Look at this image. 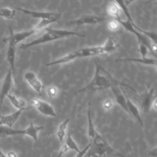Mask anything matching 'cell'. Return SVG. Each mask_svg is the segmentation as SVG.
Returning a JSON list of instances; mask_svg holds the SVG:
<instances>
[{
	"instance_id": "6da1fadb",
	"label": "cell",
	"mask_w": 157,
	"mask_h": 157,
	"mask_svg": "<svg viewBox=\"0 0 157 157\" xmlns=\"http://www.w3.org/2000/svg\"><path fill=\"white\" fill-rule=\"evenodd\" d=\"M117 47L118 44L115 39L112 37H109L104 44L101 45L87 47L77 49L61 58L47 63L46 66H51L56 64H65L76 59L109 54L114 52Z\"/></svg>"
},
{
	"instance_id": "7a4b0ae2",
	"label": "cell",
	"mask_w": 157,
	"mask_h": 157,
	"mask_svg": "<svg viewBox=\"0 0 157 157\" xmlns=\"http://www.w3.org/2000/svg\"><path fill=\"white\" fill-rule=\"evenodd\" d=\"M95 72L91 80L84 87L77 91V93L86 91H94L105 90L115 86H122L129 88L137 93V91L128 84L122 83L113 78L105 69L95 61Z\"/></svg>"
},
{
	"instance_id": "3957f363",
	"label": "cell",
	"mask_w": 157,
	"mask_h": 157,
	"mask_svg": "<svg viewBox=\"0 0 157 157\" xmlns=\"http://www.w3.org/2000/svg\"><path fill=\"white\" fill-rule=\"evenodd\" d=\"M45 33L39 37L26 44H23L20 45L21 49H27L28 48L36 46L37 45L45 44L58 39H61L71 36H78L85 37V35L80 34L78 33L61 29H53L50 27H46L44 28Z\"/></svg>"
},
{
	"instance_id": "277c9868",
	"label": "cell",
	"mask_w": 157,
	"mask_h": 157,
	"mask_svg": "<svg viewBox=\"0 0 157 157\" xmlns=\"http://www.w3.org/2000/svg\"><path fill=\"white\" fill-rule=\"evenodd\" d=\"M91 143V147L84 157L86 156H90V157H107L109 156L126 157L119 151L114 150L97 131Z\"/></svg>"
},
{
	"instance_id": "5b68a950",
	"label": "cell",
	"mask_w": 157,
	"mask_h": 157,
	"mask_svg": "<svg viewBox=\"0 0 157 157\" xmlns=\"http://www.w3.org/2000/svg\"><path fill=\"white\" fill-rule=\"evenodd\" d=\"M44 129L42 126H37L31 123L25 129H17L9 128L5 126H0V138H4L10 136L15 135H26L31 137L35 141L38 139L39 132Z\"/></svg>"
},
{
	"instance_id": "8992f818",
	"label": "cell",
	"mask_w": 157,
	"mask_h": 157,
	"mask_svg": "<svg viewBox=\"0 0 157 157\" xmlns=\"http://www.w3.org/2000/svg\"><path fill=\"white\" fill-rule=\"evenodd\" d=\"M58 18H50V19H43L40 20L38 24H37L35 26L32 28L30 29L20 31L18 33H13V31L11 28L9 26V31L10 35L12 36L13 43L17 45L18 43L27 39L29 36H32L34 34H36L40 31H41L43 28H46L48 25L58 21Z\"/></svg>"
},
{
	"instance_id": "52a82bcc",
	"label": "cell",
	"mask_w": 157,
	"mask_h": 157,
	"mask_svg": "<svg viewBox=\"0 0 157 157\" xmlns=\"http://www.w3.org/2000/svg\"><path fill=\"white\" fill-rule=\"evenodd\" d=\"M30 104L42 115L56 117V113L54 107L48 102L39 99H34L31 101Z\"/></svg>"
},
{
	"instance_id": "ba28073f",
	"label": "cell",
	"mask_w": 157,
	"mask_h": 157,
	"mask_svg": "<svg viewBox=\"0 0 157 157\" xmlns=\"http://www.w3.org/2000/svg\"><path fill=\"white\" fill-rule=\"evenodd\" d=\"M107 20L105 17H98L96 15H83V17L74 20H71L69 21H67L66 23V25H94L99 23L101 22H103Z\"/></svg>"
},
{
	"instance_id": "9c48e42d",
	"label": "cell",
	"mask_w": 157,
	"mask_h": 157,
	"mask_svg": "<svg viewBox=\"0 0 157 157\" xmlns=\"http://www.w3.org/2000/svg\"><path fill=\"white\" fill-rule=\"evenodd\" d=\"M15 9L18 10L25 14L31 16L33 18H39L40 20L43 19H50V18H59L60 14L55 12H40V11H35L32 10H29L21 7H15Z\"/></svg>"
},
{
	"instance_id": "30bf717a",
	"label": "cell",
	"mask_w": 157,
	"mask_h": 157,
	"mask_svg": "<svg viewBox=\"0 0 157 157\" xmlns=\"http://www.w3.org/2000/svg\"><path fill=\"white\" fill-rule=\"evenodd\" d=\"M15 52H16V45L13 43L12 36L10 35L9 37V43L7 50V60L10 64V69L12 71L13 78L14 79L15 83H17L16 74H15Z\"/></svg>"
},
{
	"instance_id": "8fae6325",
	"label": "cell",
	"mask_w": 157,
	"mask_h": 157,
	"mask_svg": "<svg viewBox=\"0 0 157 157\" xmlns=\"http://www.w3.org/2000/svg\"><path fill=\"white\" fill-rule=\"evenodd\" d=\"M12 80L13 76L12 71L9 69L6 74L0 89V107L2 105L4 98L9 94V91L12 85Z\"/></svg>"
},
{
	"instance_id": "7c38bea8",
	"label": "cell",
	"mask_w": 157,
	"mask_h": 157,
	"mask_svg": "<svg viewBox=\"0 0 157 157\" xmlns=\"http://www.w3.org/2000/svg\"><path fill=\"white\" fill-rule=\"evenodd\" d=\"M24 78L28 85L39 94L41 95L42 90L44 88L42 82L33 71H27L24 75Z\"/></svg>"
},
{
	"instance_id": "4fadbf2b",
	"label": "cell",
	"mask_w": 157,
	"mask_h": 157,
	"mask_svg": "<svg viewBox=\"0 0 157 157\" xmlns=\"http://www.w3.org/2000/svg\"><path fill=\"white\" fill-rule=\"evenodd\" d=\"M23 110H17L13 113L6 115L0 116V126H5L12 128L15 123L18 120Z\"/></svg>"
},
{
	"instance_id": "5bb4252c",
	"label": "cell",
	"mask_w": 157,
	"mask_h": 157,
	"mask_svg": "<svg viewBox=\"0 0 157 157\" xmlns=\"http://www.w3.org/2000/svg\"><path fill=\"white\" fill-rule=\"evenodd\" d=\"M155 98L154 96V88L150 89L144 95L141 104V109L145 113H148L151 107L152 102Z\"/></svg>"
},
{
	"instance_id": "9a60e30c",
	"label": "cell",
	"mask_w": 157,
	"mask_h": 157,
	"mask_svg": "<svg viewBox=\"0 0 157 157\" xmlns=\"http://www.w3.org/2000/svg\"><path fill=\"white\" fill-rule=\"evenodd\" d=\"M126 105H127V112L131 113L141 125H143V120L141 117L139 109L127 96H126Z\"/></svg>"
},
{
	"instance_id": "2e32d148",
	"label": "cell",
	"mask_w": 157,
	"mask_h": 157,
	"mask_svg": "<svg viewBox=\"0 0 157 157\" xmlns=\"http://www.w3.org/2000/svg\"><path fill=\"white\" fill-rule=\"evenodd\" d=\"M112 92L115 96V99L116 102L122 107L125 111L127 112V105H126V95L124 94L121 90L119 88V86H115L112 88Z\"/></svg>"
},
{
	"instance_id": "e0dca14e",
	"label": "cell",
	"mask_w": 157,
	"mask_h": 157,
	"mask_svg": "<svg viewBox=\"0 0 157 157\" xmlns=\"http://www.w3.org/2000/svg\"><path fill=\"white\" fill-rule=\"evenodd\" d=\"M116 61H132L136 63H139L140 64H144L150 66H156L157 62L155 58H119L116 59Z\"/></svg>"
},
{
	"instance_id": "ac0fdd59",
	"label": "cell",
	"mask_w": 157,
	"mask_h": 157,
	"mask_svg": "<svg viewBox=\"0 0 157 157\" xmlns=\"http://www.w3.org/2000/svg\"><path fill=\"white\" fill-rule=\"evenodd\" d=\"M90 102H88V107L87 111V117H88V136L90 139V142L93 140L94 137L95 133L96 130L95 129L92 118L91 115V107H90Z\"/></svg>"
},
{
	"instance_id": "d6986e66",
	"label": "cell",
	"mask_w": 157,
	"mask_h": 157,
	"mask_svg": "<svg viewBox=\"0 0 157 157\" xmlns=\"http://www.w3.org/2000/svg\"><path fill=\"white\" fill-rule=\"evenodd\" d=\"M7 97L8 98L9 101H10L11 104L17 110L22 109V110H25L28 109V107L26 106V102L23 99L18 98L15 96H14L13 94H11L10 93L7 96Z\"/></svg>"
},
{
	"instance_id": "ffe728a7",
	"label": "cell",
	"mask_w": 157,
	"mask_h": 157,
	"mask_svg": "<svg viewBox=\"0 0 157 157\" xmlns=\"http://www.w3.org/2000/svg\"><path fill=\"white\" fill-rule=\"evenodd\" d=\"M121 9L117 1H113L109 2L107 7V12L109 15L115 18L118 16H121Z\"/></svg>"
},
{
	"instance_id": "44dd1931",
	"label": "cell",
	"mask_w": 157,
	"mask_h": 157,
	"mask_svg": "<svg viewBox=\"0 0 157 157\" xmlns=\"http://www.w3.org/2000/svg\"><path fill=\"white\" fill-rule=\"evenodd\" d=\"M70 121L69 118L66 119L64 121L61 122L58 127L56 131V136L59 140L62 142L66 134V129L68 125V123Z\"/></svg>"
},
{
	"instance_id": "7402d4cb",
	"label": "cell",
	"mask_w": 157,
	"mask_h": 157,
	"mask_svg": "<svg viewBox=\"0 0 157 157\" xmlns=\"http://www.w3.org/2000/svg\"><path fill=\"white\" fill-rule=\"evenodd\" d=\"M15 15V10L9 7H3L0 9V17L4 18L10 20L12 19Z\"/></svg>"
},
{
	"instance_id": "603a6c76",
	"label": "cell",
	"mask_w": 157,
	"mask_h": 157,
	"mask_svg": "<svg viewBox=\"0 0 157 157\" xmlns=\"http://www.w3.org/2000/svg\"><path fill=\"white\" fill-rule=\"evenodd\" d=\"M65 144L69 150H74L77 153H78L80 151L79 148L78 147L77 144L74 140V139H72V136H71V134L69 133H68L67 134V136L66 138V141H65Z\"/></svg>"
},
{
	"instance_id": "cb8c5ba5",
	"label": "cell",
	"mask_w": 157,
	"mask_h": 157,
	"mask_svg": "<svg viewBox=\"0 0 157 157\" xmlns=\"http://www.w3.org/2000/svg\"><path fill=\"white\" fill-rule=\"evenodd\" d=\"M46 93L47 96L50 98H55L57 96L58 94V88L53 85L49 86L46 89Z\"/></svg>"
},
{
	"instance_id": "d4e9b609",
	"label": "cell",
	"mask_w": 157,
	"mask_h": 157,
	"mask_svg": "<svg viewBox=\"0 0 157 157\" xmlns=\"http://www.w3.org/2000/svg\"><path fill=\"white\" fill-rule=\"evenodd\" d=\"M120 25L115 19L111 20L108 23V28L111 31H116L118 30Z\"/></svg>"
},
{
	"instance_id": "484cf974",
	"label": "cell",
	"mask_w": 157,
	"mask_h": 157,
	"mask_svg": "<svg viewBox=\"0 0 157 157\" xmlns=\"http://www.w3.org/2000/svg\"><path fill=\"white\" fill-rule=\"evenodd\" d=\"M148 48L144 44L139 43V52L141 55V58H146L148 52Z\"/></svg>"
},
{
	"instance_id": "4316f807",
	"label": "cell",
	"mask_w": 157,
	"mask_h": 157,
	"mask_svg": "<svg viewBox=\"0 0 157 157\" xmlns=\"http://www.w3.org/2000/svg\"><path fill=\"white\" fill-rule=\"evenodd\" d=\"M91 143L90 142L88 145H87L85 148H83V150H80L78 153H77V155L75 156V157H84L85 154L87 153L88 150L90 149V147H91Z\"/></svg>"
},
{
	"instance_id": "83f0119b",
	"label": "cell",
	"mask_w": 157,
	"mask_h": 157,
	"mask_svg": "<svg viewBox=\"0 0 157 157\" xmlns=\"http://www.w3.org/2000/svg\"><path fill=\"white\" fill-rule=\"evenodd\" d=\"M112 106H113V102L110 99H107L103 102V108L105 110H109L112 107Z\"/></svg>"
},
{
	"instance_id": "f1b7e54d",
	"label": "cell",
	"mask_w": 157,
	"mask_h": 157,
	"mask_svg": "<svg viewBox=\"0 0 157 157\" xmlns=\"http://www.w3.org/2000/svg\"><path fill=\"white\" fill-rule=\"evenodd\" d=\"M69 148H67V147L66 145V144H64V145H62V147H61L59 151V153H58V155L57 156V157H61L64 154H65L67 151H69Z\"/></svg>"
},
{
	"instance_id": "f546056e",
	"label": "cell",
	"mask_w": 157,
	"mask_h": 157,
	"mask_svg": "<svg viewBox=\"0 0 157 157\" xmlns=\"http://www.w3.org/2000/svg\"><path fill=\"white\" fill-rule=\"evenodd\" d=\"M148 156L149 157H156V156H157V148L155 147V148L149 151Z\"/></svg>"
},
{
	"instance_id": "4dcf8cb0",
	"label": "cell",
	"mask_w": 157,
	"mask_h": 157,
	"mask_svg": "<svg viewBox=\"0 0 157 157\" xmlns=\"http://www.w3.org/2000/svg\"><path fill=\"white\" fill-rule=\"evenodd\" d=\"M151 108H153V109H155V110H156V97L152 102Z\"/></svg>"
},
{
	"instance_id": "1f68e13d",
	"label": "cell",
	"mask_w": 157,
	"mask_h": 157,
	"mask_svg": "<svg viewBox=\"0 0 157 157\" xmlns=\"http://www.w3.org/2000/svg\"><path fill=\"white\" fill-rule=\"evenodd\" d=\"M7 157H17V155L14 151H9L7 153Z\"/></svg>"
},
{
	"instance_id": "d6a6232c",
	"label": "cell",
	"mask_w": 157,
	"mask_h": 157,
	"mask_svg": "<svg viewBox=\"0 0 157 157\" xmlns=\"http://www.w3.org/2000/svg\"><path fill=\"white\" fill-rule=\"evenodd\" d=\"M0 157H7V156L0 150Z\"/></svg>"
},
{
	"instance_id": "836d02e7",
	"label": "cell",
	"mask_w": 157,
	"mask_h": 157,
	"mask_svg": "<svg viewBox=\"0 0 157 157\" xmlns=\"http://www.w3.org/2000/svg\"><path fill=\"white\" fill-rule=\"evenodd\" d=\"M85 157H90V156H85Z\"/></svg>"
},
{
	"instance_id": "e575fe53",
	"label": "cell",
	"mask_w": 157,
	"mask_h": 157,
	"mask_svg": "<svg viewBox=\"0 0 157 157\" xmlns=\"http://www.w3.org/2000/svg\"><path fill=\"white\" fill-rule=\"evenodd\" d=\"M0 116H1V115H0Z\"/></svg>"
}]
</instances>
